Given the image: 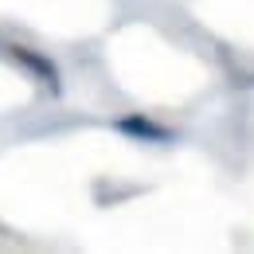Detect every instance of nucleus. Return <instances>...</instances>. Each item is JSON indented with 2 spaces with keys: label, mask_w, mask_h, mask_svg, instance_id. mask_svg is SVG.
Wrapping results in <instances>:
<instances>
[{
  "label": "nucleus",
  "mask_w": 254,
  "mask_h": 254,
  "mask_svg": "<svg viewBox=\"0 0 254 254\" xmlns=\"http://www.w3.org/2000/svg\"><path fill=\"white\" fill-rule=\"evenodd\" d=\"M4 47H8L4 55L20 66L28 78H35V82H39V86H43L51 98L63 94V74H59V66H55V59H51V55L35 51V47H28V43H4Z\"/></svg>",
  "instance_id": "1"
},
{
  "label": "nucleus",
  "mask_w": 254,
  "mask_h": 254,
  "mask_svg": "<svg viewBox=\"0 0 254 254\" xmlns=\"http://www.w3.org/2000/svg\"><path fill=\"white\" fill-rule=\"evenodd\" d=\"M118 133H126L133 141H145V145H172L176 141V133L172 129H164L160 122H153L149 114H122L118 122H114Z\"/></svg>",
  "instance_id": "2"
},
{
  "label": "nucleus",
  "mask_w": 254,
  "mask_h": 254,
  "mask_svg": "<svg viewBox=\"0 0 254 254\" xmlns=\"http://www.w3.org/2000/svg\"><path fill=\"white\" fill-rule=\"evenodd\" d=\"M0 235H8V227H4V223H0Z\"/></svg>",
  "instance_id": "3"
}]
</instances>
